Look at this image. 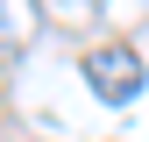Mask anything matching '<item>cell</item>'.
Segmentation results:
<instances>
[{
	"mask_svg": "<svg viewBox=\"0 0 149 142\" xmlns=\"http://www.w3.org/2000/svg\"><path fill=\"white\" fill-rule=\"evenodd\" d=\"M85 85H92L100 100L128 106V100L142 93V57H135L128 43H107V50H92V57H85Z\"/></svg>",
	"mask_w": 149,
	"mask_h": 142,
	"instance_id": "obj_1",
	"label": "cell"
}]
</instances>
